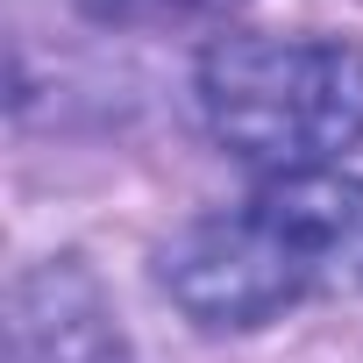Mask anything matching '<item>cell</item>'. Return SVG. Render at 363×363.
I'll use <instances>...</instances> for the list:
<instances>
[{"mask_svg":"<svg viewBox=\"0 0 363 363\" xmlns=\"http://www.w3.org/2000/svg\"><path fill=\"white\" fill-rule=\"evenodd\" d=\"M157 278L178 313L214 335L264 328L320 292H363V178H264L242 207L178 228L157 250Z\"/></svg>","mask_w":363,"mask_h":363,"instance_id":"cell-1","label":"cell"},{"mask_svg":"<svg viewBox=\"0 0 363 363\" xmlns=\"http://www.w3.org/2000/svg\"><path fill=\"white\" fill-rule=\"evenodd\" d=\"M207 128L257 171H335L363 143V43L342 36H221L200 57Z\"/></svg>","mask_w":363,"mask_h":363,"instance_id":"cell-2","label":"cell"},{"mask_svg":"<svg viewBox=\"0 0 363 363\" xmlns=\"http://www.w3.org/2000/svg\"><path fill=\"white\" fill-rule=\"evenodd\" d=\"M8 356L15 363H135L114 299L79 257H43L15 278Z\"/></svg>","mask_w":363,"mask_h":363,"instance_id":"cell-3","label":"cell"},{"mask_svg":"<svg viewBox=\"0 0 363 363\" xmlns=\"http://www.w3.org/2000/svg\"><path fill=\"white\" fill-rule=\"evenodd\" d=\"M100 29H214L242 0H72Z\"/></svg>","mask_w":363,"mask_h":363,"instance_id":"cell-4","label":"cell"}]
</instances>
